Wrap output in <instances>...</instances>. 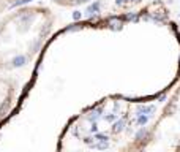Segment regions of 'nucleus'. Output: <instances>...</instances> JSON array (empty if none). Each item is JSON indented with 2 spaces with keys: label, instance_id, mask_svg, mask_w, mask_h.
<instances>
[{
  "label": "nucleus",
  "instance_id": "1",
  "mask_svg": "<svg viewBox=\"0 0 180 152\" xmlns=\"http://www.w3.org/2000/svg\"><path fill=\"white\" fill-rule=\"evenodd\" d=\"M54 21V13L43 5H22L5 14L0 19V73L29 65L46 44Z\"/></svg>",
  "mask_w": 180,
  "mask_h": 152
},
{
  "label": "nucleus",
  "instance_id": "2",
  "mask_svg": "<svg viewBox=\"0 0 180 152\" xmlns=\"http://www.w3.org/2000/svg\"><path fill=\"white\" fill-rule=\"evenodd\" d=\"M126 151L180 152V84L163 106L155 122L144 130Z\"/></svg>",
  "mask_w": 180,
  "mask_h": 152
},
{
  "label": "nucleus",
  "instance_id": "3",
  "mask_svg": "<svg viewBox=\"0 0 180 152\" xmlns=\"http://www.w3.org/2000/svg\"><path fill=\"white\" fill-rule=\"evenodd\" d=\"M16 94H18V86L11 78L0 75V122H2L7 114L10 112L11 106L14 103Z\"/></svg>",
  "mask_w": 180,
  "mask_h": 152
},
{
  "label": "nucleus",
  "instance_id": "4",
  "mask_svg": "<svg viewBox=\"0 0 180 152\" xmlns=\"http://www.w3.org/2000/svg\"><path fill=\"white\" fill-rule=\"evenodd\" d=\"M51 2L59 5V7H77V5L87 3L90 0H51Z\"/></svg>",
  "mask_w": 180,
  "mask_h": 152
},
{
  "label": "nucleus",
  "instance_id": "5",
  "mask_svg": "<svg viewBox=\"0 0 180 152\" xmlns=\"http://www.w3.org/2000/svg\"><path fill=\"white\" fill-rule=\"evenodd\" d=\"M21 2H24V0H0V14L5 13L7 10H11V8L18 7Z\"/></svg>",
  "mask_w": 180,
  "mask_h": 152
}]
</instances>
